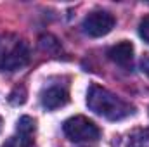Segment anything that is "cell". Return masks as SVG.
<instances>
[{
  "label": "cell",
  "instance_id": "4fadbf2b",
  "mask_svg": "<svg viewBox=\"0 0 149 147\" xmlns=\"http://www.w3.org/2000/svg\"><path fill=\"white\" fill-rule=\"evenodd\" d=\"M0 130H2V118H0Z\"/></svg>",
  "mask_w": 149,
  "mask_h": 147
},
{
  "label": "cell",
  "instance_id": "7a4b0ae2",
  "mask_svg": "<svg viewBox=\"0 0 149 147\" xmlns=\"http://www.w3.org/2000/svg\"><path fill=\"white\" fill-rule=\"evenodd\" d=\"M63 130L66 137L73 142H87V140H97L101 135V130L94 121H90L85 116H73L64 121Z\"/></svg>",
  "mask_w": 149,
  "mask_h": 147
},
{
  "label": "cell",
  "instance_id": "7c38bea8",
  "mask_svg": "<svg viewBox=\"0 0 149 147\" xmlns=\"http://www.w3.org/2000/svg\"><path fill=\"white\" fill-rule=\"evenodd\" d=\"M141 68H142V71L149 76V54H146V55L142 57V61H141Z\"/></svg>",
  "mask_w": 149,
  "mask_h": 147
},
{
  "label": "cell",
  "instance_id": "30bf717a",
  "mask_svg": "<svg viewBox=\"0 0 149 147\" xmlns=\"http://www.w3.org/2000/svg\"><path fill=\"white\" fill-rule=\"evenodd\" d=\"M9 101H10V104H14V106L24 104V102H26V88H24V87H16V88L10 92Z\"/></svg>",
  "mask_w": 149,
  "mask_h": 147
},
{
  "label": "cell",
  "instance_id": "52a82bcc",
  "mask_svg": "<svg viewBox=\"0 0 149 147\" xmlns=\"http://www.w3.org/2000/svg\"><path fill=\"white\" fill-rule=\"evenodd\" d=\"M2 147H37L35 146V142H33V139H31V135H24V133H16V135H12V137H9Z\"/></svg>",
  "mask_w": 149,
  "mask_h": 147
},
{
  "label": "cell",
  "instance_id": "3957f363",
  "mask_svg": "<svg viewBox=\"0 0 149 147\" xmlns=\"http://www.w3.org/2000/svg\"><path fill=\"white\" fill-rule=\"evenodd\" d=\"M81 28L88 37H104L114 28V17L106 10H94L83 19Z\"/></svg>",
  "mask_w": 149,
  "mask_h": 147
},
{
  "label": "cell",
  "instance_id": "8992f818",
  "mask_svg": "<svg viewBox=\"0 0 149 147\" xmlns=\"http://www.w3.org/2000/svg\"><path fill=\"white\" fill-rule=\"evenodd\" d=\"M108 57L120 66H128L134 59V45L130 42H120L108 50Z\"/></svg>",
  "mask_w": 149,
  "mask_h": 147
},
{
  "label": "cell",
  "instance_id": "9c48e42d",
  "mask_svg": "<svg viewBox=\"0 0 149 147\" xmlns=\"http://www.w3.org/2000/svg\"><path fill=\"white\" fill-rule=\"evenodd\" d=\"M128 147H149V130H142V132L135 133Z\"/></svg>",
  "mask_w": 149,
  "mask_h": 147
},
{
  "label": "cell",
  "instance_id": "ba28073f",
  "mask_svg": "<svg viewBox=\"0 0 149 147\" xmlns=\"http://www.w3.org/2000/svg\"><path fill=\"white\" fill-rule=\"evenodd\" d=\"M37 130V121L30 116H23L19 118L17 121V132L19 133H24V135H33Z\"/></svg>",
  "mask_w": 149,
  "mask_h": 147
},
{
  "label": "cell",
  "instance_id": "277c9868",
  "mask_svg": "<svg viewBox=\"0 0 149 147\" xmlns=\"http://www.w3.org/2000/svg\"><path fill=\"white\" fill-rule=\"evenodd\" d=\"M30 61V49L24 42H16L7 52L0 55V71H16Z\"/></svg>",
  "mask_w": 149,
  "mask_h": 147
},
{
  "label": "cell",
  "instance_id": "8fae6325",
  "mask_svg": "<svg viewBox=\"0 0 149 147\" xmlns=\"http://www.w3.org/2000/svg\"><path fill=\"white\" fill-rule=\"evenodd\" d=\"M139 35H141V38L146 43H149V16H146L141 21V24H139Z\"/></svg>",
  "mask_w": 149,
  "mask_h": 147
},
{
  "label": "cell",
  "instance_id": "5b68a950",
  "mask_svg": "<svg viewBox=\"0 0 149 147\" xmlns=\"http://www.w3.org/2000/svg\"><path fill=\"white\" fill-rule=\"evenodd\" d=\"M70 101V95L64 88L61 87H50L47 90L42 92V106L45 109H57V107H63L66 106Z\"/></svg>",
  "mask_w": 149,
  "mask_h": 147
},
{
  "label": "cell",
  "instance_id": "6da1fadb",
  "mask_svg": "<svg viewBox=\"0 0 149 147\" xmlns=\"http://www.w3.org/2000/svg\"><path fill=\"white\" fill-rule=\"evenodd\" d=\"M87 106L95 114H99L106 119H111V121L123 119V118H127L134 112V107L128 102H125L123 99H120L118 95L111 94L109 90H106L99 85H90L88 87Z\"/></svg>",
  "mask_w": 149,
  "mask_h": 147
}]
</instances>
